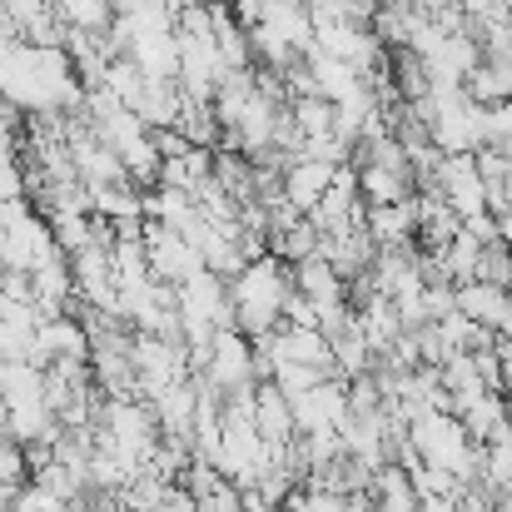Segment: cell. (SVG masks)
I'll list each match as a JSON object with an SVG mask.
<instances>
[{
	"label": "cell",
	"instance_id": "obj_1",
	"mask_svg": "<svg viewBox=\"0 0 512 512\" xmlns=\"http://www.w3.org/2000/svg\"><path fill=\"white\" fill-rule=\"evenodd\" d=\"M294 294V269H284L279 254L249 259L229 279V304H234V329L249 339H264L284 324V304Z\"/></svg>",
	"mask_w": 512,
	"mask_h": 512
},
{
	"label": "cell",
	"instance_id": "obj_2",
	"mask_svg": "<svg viewBox=\"0 0 512 512\" xmlns=\"http://www.w3.org/2000/svg\"><path fill=\"white\" fill-rule=\"evenodd\" d=\"M408 438H413V448H418L423 463L448 468V473H458L463 483H478V478H483V443H473V433H468V423H463L458 413L428 408L423 418L408 423Z\"/></svg>",
	"mask_w": 512,
	"mask_h": 512
},
{
	"label": "cell",
	"instance_id": "obj_3",
	"mask_svg": "<svg viewBox=\"0 0 512 512\" xmlns=\"http://www.w3.org/2000/svg\"><path fill=\"white\" fill-rule=\"evenodd\" d=\"M145 249H150V274H155V279H165V284H174V289H179L189 274L209 269V264H204V254L189 244V234L165 229V224H155V219H145Z\"/></svg>",
	"mask_w": 512,
	"mask_h": 512
},
{
	"label": "cell",
	"instance_id": "obj_4",
	"mask_svg": "<svg viewBox=\"0 0 512 512\" xmlns=\"http://www.w3.org/2000/svg\"><path fill=\"white\" fill-rule=\"evenodd\" d=\"M433 189L458 209V219L488 214V179L478 170V155H443V165L433 174Z\"/></svg>",
	"mask_w": 512,
	"mask_h": 512
},
{
	"label": "cell",
	"instance_id": "obj_5",
	"mask_svg": "<svg viewBox=\"0 0 512 512\" xmlns=\"http://www.w3.org/2000/svg\"><path fill=\"white\" fill-rule=\"evenodd\" d=\"M199 378H209L219 393H234V388L259 383V368H254V343H249V334H239V329H219V334H214V353H209V368H204Z\"/></svg>",
	"mask_w": 512,
	"mask_h": 512
},
{
	"label": "cell",
	"instance_id": "obj_6",
	"mask_svg": "<svg viewBox=\"0 0 512 512\" xmlns=\"http://www.w3.org/2000/svg\"><path fill=\"white\" fill-rule=\"evenodd\" d=\"M334 174H339V165L314 160V155L289 160V165H284V204H289V209H299V214H314V209H319V199L329 194Z\"/></svg>",
	"mask_w": 512,
	"mask_h": 512
},
{
	"label": "cell",
	"instance_id": "obj_7",
	"mask_svg": "<svg viewBox=\"0 0 512 512\" xmlns=\"http://www.w3.org/2000/svg\"><path fill=\"white\" fill-rule=\"evenodd\" d=\"M254 423H259V433L269 438V448H289V443L299 438L294 398H289L274 378H264V383L254 388Z\"/></svg>",
	"mask_w": 512,
	"mask_h": 512
},
{
	"label": "cell",
	"instance_id": "obj_8",
	"mask_svg": "<svg viewBox=\"0 0 512 512\" xmlns=\"http://www.w3.org/2000/svg\"><path fill=\"white\" fill-rule=\"evenodd\" d=\"M368 234L378 239V249H398L418 234V204L398 199V204H368Z\"/></svg>",
	"mask_w": 512,
	"mask_h": 512
},
{
	"label": "cell",
	"instance_id": "obj_9",
	"mask_svg": "<svg viewBox=\"0 0 512 512\" xmlns=\"http://www.w3.org/2000/svg\"><path fill=\"white\" fill-rule=\"evenodd\" d=\"M463 90H468V100H478V105H503V100H512V65L503 55H483V60L468 70Z\"/></svg>",
	"mask_w": 512,
	"mask_h": 512
},
{
	"label": "cell",
	"instance_id": "obj_10",
	"mask_svg": "<svg viewBox=\"0 0 512 512\" xmlns=\"http://www.w3.org/2000/svg\"><path fill=\"white\" fill-rule=\"evenodd\" d=\"M289 115H294L299 140L334 135V100H324V95H299V100H289Z\"/></svg>",
	"mask_w": 512,
	"mask_h": 512
},
{
	"label": "cell",
	"instance_id": "obj_11",
	"mask_svg": "<svg viewBox=\"0 0 512 512\" xmlns=\"http://www.w3.org/2000/svg\"><path fill=\"white\" fill-rule=\"evenodd\" d=\"M55 10L75 30H110L115 20V0H55Z\"/></svg>",
	"mask_w": 512,
	"mask_h": 512
},
{
	"label": "cell",
	"instance_id": "obj_12",
	"mask_svg": "<svg viewBox=\"0 0 512 512\" xmlns=\"http://www.w3.org/2000/svg\"><path fill=\"white\" fill-rule=\"evenodd\" d=\"M324 378H334L329 368H319V363H279L274 368V383L289 393V398H299V393H309L314 383H324Z\"/></svg>",
	"mask_w": 512,
	"mask_h": 512
},
{
	"label": "cell",
	"instance_id": "obj_13",
	"mask_svg": "<svg viewBox=\"0 0 512 512\" xmlns=\"http://www.w3.org/2000/svg\"><path fill=\"white\" fill-rule=\"evenodd\" d=\"M478 279H488V284H503V289H512V244H503V239H488V244H483V264H478Z\"/></svg>",
	"mask_w": 512,
	"mask_h": 512
},
{
	"label": "cell",
	"instance_id": "obj_14",
	"mask_svg": "<svg viewBox=\"0 0 512 512\" xmlns=\"http://www.w3.org/2000/svg\"><path fill=\"white\" fill-rule=\"evenodd\" d=\"M458 10H463V20H483L488 10H493V0H453Z\"/></svg>",
	"mask_w": 512,
	"mask_h": 512
},
{
	"label": "cell",
	"instance_id": "obj_15",
	"mask_svg": "<svg viewBox=\"0 0 512 512\" xmlns=\"http://www.w3.org/2000/svg\"><path fill=\"white\" fill-rule=\"evenodd\" d=\"M418 512H458V498H418Z\"/></svg>",
	"mask_w": 512,
	"mask_h": 512
},
{
	"label": "cell",
	"instance_id": "obj_16",
	"mask_svg": "<svg viewBox=\"0 0 512 512\" xmlns=\"http://www.w3.org/2000/svg\"><path fill=\"white\" fill-rule=\"evenodd\" d=\"M503 60H508V65H512V40H508V50H503Z\"/></svg>",
	"mask_w": 512,
	"mask_h": 512
}]
</instances>
